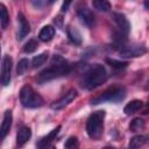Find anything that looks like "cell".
I'll use <instances>...</instances> for the list:
<instances>
[{
	"mask_svg": "<svg viewBox=\"0 0 149 149\" xmlns=\"http://www.w3.org/2000/svg\"><path fill=\"white\" fill-rule=\"evenodd\" d=\"M107 76L108 74H107L105 66L101 64H95L86 72L85 77H84L83 85L87 90H93V88L100 86L101 84H104L107 79Z\"/></svg>",
	"mask_w": 149,
	"mask_h": 149,
	"instance_id": "7a4b0ae2",
	"label": "cell"
},
{
	"mask_svg": "<svg viewBox=\"0 0 149 149\" xmlns=\"http://www.w3.org/2000/svg\"><path fill=\"white\" fill-rule=\"evenodd\" d=\"M31 136V130L29 127H21L17 132V135H16V143L19 146H23L26 142H28V140L30 139Z\"/></svg>",
	"mask_w": 149,
	"mask_h": 149,
	"instance_id": "4fadbf2b",
	"label": "cell"
},
{
	"mask_svg": "<svg viewBox=\"0 0 149 149\" xmlns=\"http://www.w3.org/2000/svg\"><path fill=\"white\" fill-rule=\"evenodd\" d=\"M78 16L80 19V21L88 28H93L95 26V17L93 15V13L87 8V7H83L78 9Z\"/></svg>",
	"mask_w": 149,
	"mask_h": 149,
	"instance_id": "30bf717a",
	"label": "cell"
},
{
	"mask_svg": "<svg viewBox=\"0 0 149 149\" xmlns=\"http://www.w3.org/2000/svg\"><path fill=\"white\" fill-rule=\"evenodd\" d=\"M70 71V65L69 63L59 55L54 56V58L50 62V65L44 69L43 71L40 72L38 77H37V81L43 84L47 83L49 80H52L55 78H58L61 76L66 74Z\"/></svg>",
	"mask_w": 149,
	"mask_h": 149,
	"instance_id": "6da1fadb",
	"label": "cell"
},
{
	"mask_svg": "<svg viewBox=\"0 0 149 149\" xmlns=\"http://www.w3.org/2000/svg\"><path fill=\"white\" fill-rule=\"evenodd\" d=\"M10 72H12V58L8 55H5L2 58L1 65V84L7 86L10 83Z\"/></svg>",
	"mask_w": 149,
	"mask_h": 149,
	"instance_id": "52a82bcc",
	"label": "cell"
},
{
	"mask_svg": "<svg viewBox=\"0 0 149 149\" xmlns=\"http://www.w3.org/2000/svg\"><path fill=\"white\" fill-rule=\"evenodd\" d=\"M142 106H143V102H142L141 100L134 99V100H132L130 102H128V104L125 106L123 112H125L127 115H130V114H134V113L139 112V111L142 108Z\"/></svg>",
	"mask_w": 149,
	"mask_h": 149,
	"instance_id": "9a60e30c",
	"label": "cell"
},
{
	"mask_svg": "<svg viewBox=\"0 0 149 149\" xmlns=\"http://www.w3.org/2000/svg\"><path fill=\"white\" fill-rule=\"evenodd\" d=\"M59 129H61V126H57L55 129H52L47 136H44V137H42L41 140H40V142L37 143V146L38 147H47V146H49V143L52 141V140H55V137L57 136V134H58V132H59Z\"/></svg>",
	"mask_w": 149,
	"mask_h": 149,
	"instance_id": "e0dca14e",
	"label": "cell"
},
{
	"mask_svg": "<svg viewBox=\"0 0 149 149\" xmlns=\"http://www.w3.org/2000/svg\"><path fill=\"white\" fill-rule=\"evenodd\" d=\"M105 111H97L92 113L86 122V133L91 139H99L104 129Z\"/></svg>",
	"mask_w": 149,
	"mask_h": 149,
	"instance_id": "3957f363",
	"label": "cell"
},
{
	"mask_svg": "<svg viewBox=\"0 0 149 149\" xmlns=\"http://www.w3.org/2000/svg\"><path fill=\"white\" fill-rule=\"evenodd\" d=\"M126 97V90L122 86H113L109 87L108 90H106L102 94H100L99 97H95L94 99H92V104L93 105H98L105 101H109V102H119L121 100H123Z\"/></svg>",
	"mask_w": 149,
	"mask_h": 149,
	"instance_id": "5b68a950",
	"label": "cell"
},
{
	"mask_svg": "<svg viewBox=\"0 0 149 149\" xmlns=\"http://www.w3.org/2000/svg\"><path fill=\"white\" fill-rule=\"evenodd\" d=\"M37 47H38V43H37L36 40H29V41L24 44L23 51H24L26 54H31V52H34V51L37 49Z\"/></svg>",
	"mask_w": 149,
	"mask_h": 149,
	"instance_id": "cb8c5ba5",
	"label": "cell"
},
{
	"mask_svg": "<svg viewBox=\"0 0 149 149\" xmlns=\"http://www.w3.org/2000/svg\"><path fill=\"white\" fill-rule=\"evenodd\" d=\"M20 102L22 104L23 107L27 108H37L41 107L44 104L43 98L36 93L31 86L24 85L20 90Z\"/></svg>",
	"mask_w": 149,
	"mask_h": 149,
	"instance_id": "277c9868",
	"label": "cell"
},
{
	"mask_svg": "<svg viewBox=\"0 0 149 149\" xmlns=\"http://www.w3.org/2000/svg\"><path fill=\"white\" fill-rule=\"evenodd\" d=\"M78 139L76 137V136H70L66 141H65V144H64V147L65 148H68V149H72V148H76V147H78Z\"/></svg>",
	"mask_w": 149,
	"mask_h": 149,
	"instance_id": "484cf974",
	"label": "cell"
},
{
	"mask_svg": "<svg viewBox=\"0 0 149 149\" xmlns=\"http://www.w3.org/2000/svg\"><path fill=\"white\" fill-rule=\"evenodd\" d=\"M147 51H148V49L144 44L133 43V44L127 45L123 49H121L119 54L123 58H135V57H140V56L144 55Z\"/></svg>",
	"mask_w": 149,
	"mask_h": 149,
	"instance_id": "8992f818",
	"label": "cell"
},
{
	"mask_svg": "<svg viewBox=\"0 0 149 149\" xmlns=\"http://www.w3.org/2000/svg\"><path fill=\"white\" fill-rule=\"evenodd\" d=\"M28 66H29V61L27 58H22L19 64H17V69H16V72L19 76H22L24 74V72L28 70Z\"/></svg>",
	"mask_w": 149,
	"mask_h": 149,
	"instance_id": "d4e9b609",
	"label": "cell"
},
{
	"mask_svg": "<svg viewBox=\"0 0 149 149\" xmlns=\"http://www.w3.org/2000/svg\"><path fill=\"white\" fill-rule=\"evenodd\" d=\"M76 97H77V91L72 88V90L68 91L61 99H58L57 101H55V102L51 105V108H52V109H56V111L62 109V108H64L66 105H69L72 100H74Z\"/></svg>",
	"mask_w": 149,
	"mask_h": 149,
	"instance_id": "9c48e42d",
	"label": "cell"
},
{
	"mask_svg": "<svg viewBox=\"0 0 149 149\" xmlns=\"http://www.w3.org/2000/svg\"><path fill=\"white\" fill-rule=\"evenodd\" d=\"M143 128H144V121H143L142 119H140V118H135V119L130 122V125H129L130 132H140V130H142Z\"/></svg>",
	"mask_w": 149,
	"mask_h": 149,
	"instance_id": "7402d4cb",
	"label": "cell"
},
{
	"mask_svg": "<svg viewBox=\"0 0 149 149\" xmlns=\"http://www.w3.org/2000/svg\"><path fill=\"white\" fill-rule=\"evenodd\" d=\"M106 63L108 65H111L112 68H115V69H123L128 65V62L118 61V59H114V58H106Z\"/></svg>",
	"mask_w": 149,
	"mask_h": 149,
	"instance_id": "603a6c76",
	"label": "cell"
},
{
	"mask_svg": "<svg viewBox=\"0 0 149 149\" xmlns=\"http://www.w3.org/2000/svg\"><path fill=\"white\" fill-rule=\"evenodd\" d=\"M48 55H49L48 51H45V52H42V54L35 56V57L33 58V61H31L33 68H34V69H37V68H40L41 65H43V64L47 62V59H48Z\"/></svg>",
	"mask_w": 149,
	"mask_h": 149,
	"instance_id": "ffe728a7",
	"label": "cell"
},
{
	"mask_svg": "<svg viewBox=\"0 0 149 149\" xmlns=\"http://www.w3.org/2000/svg\"><path fill=\"white\" fill-rule=\"evenodd\" d=\"M92 6L99 12H108L111 9V2L108 0H93Z\"/></svg>",
	"mask_w": 149,
	"mask_h": 149,
	"instance_id": "ac0fdd59",
	"label": "cell"
},
{
	"mask_svg": "<svg viewBox=\"0 0 149 149\" xmlns=\"http://www.w3.org/2000/svg\"><path fill=\"white\" fill-rule=\"evenodd\" d=\"M0 23H1L2 29H6L8 23H9V15H8L7 8L5 7L3 3L0 5Z\"/></svg>",
	"mask_w": 149,
	"mask_h": 149,
	"instance_id": "d6986e66",
	"label": "cell"
},
{
	"mask_svg": "<svg viewBox=\"0 0 149 149\" xmlns=\"http://www.w3.org/2000/svg\"><path fill=\"white\" fill-rule=\"evenodd\" d=\"M148 106H149V104H148Z\"/></svg>",
	"mask_w": 149,
	"mask_h": 149,
	"instance_id": "f546056e",
	"label": "cell"
},
{
	"mask_svg": "<svg viewBox=\"0 0 149 149\" xmlns=\"http://www.w3.org/2000/svg\"><path fill=\"white\" fill-rule=\"evenodd\" d=\"M146 142H147V137L146 136H143V135H136V136H134V137L130 139L129 147L130 148H140Z\"/></svg>",
	"mask_w": 149,
	"mask_h": 149,
	"instance_id": "44dd1931",
	"label": "cell"
},
{
	"mask_svg": "<svg viewBox=\"0 0 149 149\" xmlns=\"http://www.w3.org/2000/svg\"><path fill=\"white\" fill-rule=\"evenodd\" d=\"M112 17H113L114 22L116 23V26H118L120 33H121L122 35L127 36V35L129 34V31H130V23H129V21L127 20V17H126L123 14H121V13H113Z\"/></svg>",
	"mask_w": 149,
	"mask_h": 149,
	"instance_id": "ba28073f",
	"label": "cell"
},
{
	"mask_svg": "<svg viewBox=\"0 0 149 149\" xmlns=\"http://www.w3.org/2000/svg\"><path fill=\"white\" fill-rule=\"evenodd\" d=\"M72 3V0H64L63 1V5H62V12L63 13H65V12H68V9H69V7H70V5Z\"/></svg>",
	"mask_w": 149,
	"mask_h": 149,
	"instance_id": "4316f807",
	"label": "cell"
},
{
	"mask_svg": "<svg viewBox=\"0 0 149 149\" xmlns=\"http://www.w3.org/2000/svg\"><path fill=\"white\" fill-rule=\"evenodd\" d=\"M144 7H146L147 9H149V0H146V1H144Z\"/></svg>",
	"mask_w": 149,
	"mask_h": 149,
	"instance_id": "83f0119b",
	"label": "cell"
},
{
	"mask_svg": "<svg viewBox=\"0 0 149 149\" xmlns=\"http://www.w3.org/2000/svg\"><path fill=\"white\" fill-rule=\"evenodd\" d=\"M12 120H13V115H12V111L10 109H7L5 113H3V118H2V122H1V128H0V133H1V140H3L10 127H12Z\"/></svg>",
	"mask_w": 149,
	"mask_h": 149,
	"instance_id": "7c38bea8",
	"label": "cell"
},
{
	"mask_svg": "<svg viewBox=\"0 0 149 149\" xmlns=\"http://www.w3.org/2000/svg\"><path fill=\"white\" fill-rule=\"evenodd\" d=\"M17 22H19V29H17V40L22 41L30 31V26L29 22L27 21V19L24 17V15L22 13L17 14Z\"/></svg>",
	"mask_w": 149,
	"mask_h": 149,
	"instance_id": "8fae6325",
	"label": "cell"
},
{
	"mask_svg": "<svg viewBox=\"0 0 149 149\" xmlns=\"http://www.w3.org/2000/svg\"><path fill=\"white\" fill-rule=\"evenodd\" d=\"M68 37L73 44H76V45L81 44V35H80L79 30L72 26L68 27Z\"/></svg>",
	"mask_w": 149,
	"mask_h": 149,
	"instance_id": "2e32d148",
	"label": "cell"
},
{
	"mask_svg": "<svg viewBox=\"0 0 149 149\" xmlns=\"http://www.w3.org/2000/svg\"><path fill=\"white\" fill-rule=\"evenodd\" d=\"M147 87L149 88V80H148V83H147Z\"/></svg>",
	"mask_w": 149,
	"mask_h": 149,
	"instance_id": "f1b7e54d",
	"label": "cell"
},
{
	"mask_svg": "<svg viewBox=\"0 0 149 149\" xmlns=\"http://www.w3.org/2000/svg\"><path fill=\"white\" fill-rule=\"evenodd\" d=\"M54 36H55V28H54L52 26H50V24L44 26V27L41 29L40 34H38V38H40L42 42H49V41L52 40Z\"/></svg>",
	"mask_w": 149,
	"mask_h": 149,
	"instance_id": "5bb4252c",
	"label": "cell"
}]
</instances>
